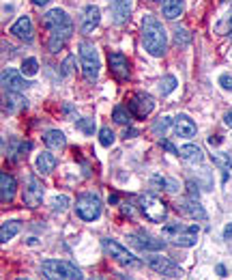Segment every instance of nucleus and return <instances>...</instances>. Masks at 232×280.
<instances>
[{
  "label": "nucleus",
  "instance_id": "9d476101",
  "mask_svg": "<svg viewBox=\"0 0 232 280\" xmlns=\"http://www.w3.org/2000/svg\"><path fill=\"white\" fill-rule=\"evenodd\" d=\"M146 263L150 265V270H155L157 274L166 278H179L181 276V270L172 263L168 257H161V254H148L146 257Z\"/></svg>",
  "mask_w": 232,
  "mask_h": 280
},
{
  "label": "nucleus",
  "instance_id": "bb28decb",
  "mask_svg": "<svg viewBox=\"0 0 232 280\" xmlns=\"http://www.w3.org/2000/svg\"><path fill=\"white\" fill-rule=\"evenodd\" d=\"M13 147L15 149H11V151H9L11 160H20V158H24V155L30 151V149H33L30 142H24V140H13Z\"/></svg>",
  "mask_w": 232,
  "mask_h": 280
},
{
  "label": "nucleus",
  "instance_id": "a19ab883",
  "mask_svg": "<svg viewBox=\"0 0 232 280\" xmlns=\"http://www.w3.org/2000/svg\"><path fill=\"white\" fill-rule=\"evenodd\" d=\"M121 211H123V216H134V209H131V205H127V203H123V207H121Z\"/></svg>",
  "mask_w": 232,
  "mask_h": 280
},
{
  "label": "nucleus",
  "instance_id": "f704fd0d",
  "mask_svg": "<svg viewBox=\"0 0 232 280\" xmlns=\"http://www.w3.org/2000/svg\"><path fill=\"white\" fill-rule=\"evenodd\" d=\"M78 127L82 129L84 134H93V132H95V121H91V119H82V121H78Z\"/></svg>",
  "mask_w": 232,
  "mask_h": 280
},
{
  "label": "nucleus",
  "instance_id": "c03bdc74",
  "mask_svg": "<svg viewBox=\"0 0 232 280\" xmlns=\"http://www.w3.org/2000/svg\"><path fill=\"white\" fill-rule=\"evenodd\" d=\"M224 123H226V125H228V127L232 129V112H228V114L224 116Z\"/></svg>",
  "mask_w": 232,
  "mask_h": 280
},
{
  "label": "nucleus",
  "instance_id": "473e14b6",
  "mask_svg": "<svg viewBox=\"0 0 232 280\" xmlns=\"http://www.w3.org/2000/svg\"><path fill=\"white\" fill-rule=\"evenodd\" d=\"M99 142H101L103 147H112L114 145V132H112L110 127H101L99 129Z\"/></svg>",
  "mask_w": 232,
  "mask_h": 280
},
{
  "label": "nucleus",
  "instance_id": "c85d7f7f",
  "mask_svg": "<svg viewBox=\"0 0 232 280\" xmlns=\"http://www.w3.org/2000/svg\"><path fill=\"white\" fill-rule=\"evenodd\" d=\"M177 86H179L177 78H174V76H164V78L159 80V86H157V89H159L161 95H170V93L177 89Z\"/></svg>",
  "mask_w": 232,
  "mask_h": 280
},
{
  "label": "nucleus",
  "instance_id": "f3484780",
  "mask_svg": "<svg viewBox=\"0 0 232 280\" xmlns=\"http://www.w3.org/2000/svg\"><path fill=\"white\" fill-rule=\"evenodd\" d=\"M131 9H134V0H114V2H112V17H114L116 26L127 24Z\"/></svg>",
  "mask_w": 232,
  "mask_h": 280
},
{
  "label": "nucleus",
  "instance_id": "4be33fe9",
  "mask_svg": "<svg viewBox=\"0 0 232 280\" xmlns=\"http://www.w3.org/2000/svg\"><path fill=\"white\" fill-rule=\"evenodd\" d=\"M179 155L183 158L185 162H189V164H202L204 162V151L200 149L198 145H193V142H189V145H183L179 149Z\"/></svg>",
  "mask_w": 232,
  "mask_h": 280
},
{
  "label": "nucleus",
  "instance_id": "ea45409f",
  "mask_svg": "<svg viewBox=\"0 0 232 280\" xmlns=\"http://www.w3.org/2000/svg\"><path fill=\"white\" fill-rule=\"evenodd\" d=\"M224 239H226V241H232V222L226 224V228H224Z\"/></svg>",
  "mask_w": 232,
  "mask_h": 280
},
{
  "label": "nucleus",
  "instance_id": "49530a36",
  "mask_svg": "<svg viewBox=\"0 0 232 280\" xmlns=\"http://www.w3.org/2000/svg\"><path fill=\"white\" fill-rule=\"evenodd\" d=\"M33 2L37 4V7H43V4H46V2H49V0H33Z\"/></svg>",
  "mask_w": 232,
  "mask_h": 280
},
{
  "label": "nucleus",
  "instance_id": "72a5a7b5",
  "mask_svg": "<svg viewBox=\"0 0 232 280\" xmlns=\"http://www.w3.org/2000/svg\"><path fill=\"white\" fill-rule=\"evenodd\" d=\"M170 123H172V121H170V116H159L157 123L153 125V132H155V134H164Z\"/></svg>",
  "mask_w": 232,
  "mask_h": 280
},
{
  "label": "nucleus",
  "instance_id": "6ab92c4d",
  "mask_svg": "<svg viewBox=\"0 0 232 280\" xmlns=\"http://www.w3.org/2000/svg\"><path fill=\"white\" fill-rule=\"evenodd\" d=\"M15 190H17V181L11 172H2L0 175V198L2 203H11L15 198Z\"/></svg>",
  "mask_w": 232,
  "mask_h": 280
},
{
  "label": "nucleus",
  "instance_id": "6e6552de",
  "mask_svg": "<svg viewBox=\"0 0 232 280\" xmlns=\"http://www.w3.org/2000/svg\"><path fill=\"white\" fill-rule=\"evenodd\" d=\"M103 248H105V252L110 254V259H114L116 263H121V265H125V267L138 265L136 254H131L127 248L121 246L118 241H114V239H103Z\"/></svg>",
  "mask_w": 232,
  "mask_h": 280
},
{
  "label": "nucleus",
  "instance_id": "393cba45",
  "mask_svg": "<svg viewBox=\"0 0 232 280\" xmlns=\"http://www.w3.org/2000/svg\"><path fill=\"white\" fill-rule=\"evenodd\" d=\"M17 233H20V224H17V222H4L2 228H0V241L7 244V241L13 239Z\"/></svg>",
  "mask_w": 232,
  "mask_h": 280
},
{
  "label": "nucleus",
  "instance_id": "8fccbe9b",
  "mask_svg": "<svg viewBox=\"0 0 232 280\" xmlns=\"http://www.w3.org/2000/svg\"><path fill=\"white\" fill-rule=\"evenodd\" d=\"M230 39H232V33H230Z\"/></svg>",
  "mask_w": 232,
  "mask_h": 280
},
{
  "label": "nucleus",
  "instance_id": "aec40b11",
  "mask_svg": "<svg viewBox=\"0 0 232 280\" xmlns=\"http://www.w3.org/2000/svg\"><path fill=\"white\" fill-rule=\"evenodd\" d=\"M99 20H101V11L95 4H89V7L84 9V17H82V33H91V30H95L99 26Z\"/></svg>",
  "mask_w": 232,
  "mask_h": 280
},
{
  "label": "nucleus",
  "instance_id": "a211bd4d",
  "mask_svg": "<svg viewBox=\"0 0 232 280\" xmlns=\"http://www.w3.org/2000/svg\"><path fill=\"white\" fill-rule=\"evenodd\" d=\"M174 125V134L181 136V138H193L196 136V123H193L187 114H177V119L172 121Z\"/></svg>",
  "mask_w": 232,
  "mask_h": 280
},
{
  "label": "nucleus",
  "instance_id": "2eb2a0df",
  "mask_svg": "<svg viewBox=\"0 0 232 280\" xmlns=\"http://www.w3.org/2000/svg\"><path fill=\"white\" fill-rule=\"evenodd\" d=\"M108 63H110V69L112 73L118 78V80H127L129 78V60L123 52H112L108 56Z\"/></svg>",
  "mask_w": 232,
  "mask_h": 280
},
{
  "label": "nucleus",
  "instance_id": "a878e982",
  "mask_svg": "<svg viewBox=\"0 0 232 280\" xmlns=\"http://www.w3.org/2000/svg\"><path fill=\"white\" fill-rule=\"evenodd\" d=\"M131 110H127L125 106H116L114 110H112V121L118 123V125H129L131 123Z\"/></svg>",
  "mask_w": 232,
  "mask_h": 280
},
{
  "label": "nucleus",
  "instance_id": "7ed1b4c3",
  "mask_svg": "<svg viewBox=\"0 0 232 280\" xmlns=\"http://www.w3.org/2000/svg\"><path fill=\"white\" fill-rule=\"evenodd\" d=\"M80 65H82V73L89 82H95L99 78V69H101V60H99L97 48L89 41H80Z\"/></svg>",
  "mask_w": 232,
  "mask_h": 280
},
{
  "label": "nucleus",
  "instance_id": "4468645a",
  "mask_svg": "<svg viewBox=\"0 0 232 280\" xmlns=\"http://www.w3.org/2000/svg\"><path fill=\"white\" fill-rule=\"evenodd\" d=\"M198 224H189V226H181L179 228V233L172 237V241L177 246L181 248H191V246H196V241H198Z\"/></svg>",
  "mask_w": 232,
  "mask_h": 280
},
{
  "label": "nucleus",
  "instance_id": "c9c22d12",
  "mask_svg": "<svg viewBox=\"0 0 232 280\" xmlns=\"http://www.w3.org/2000/svg\"><path fill=\"white\" fill-rule=\"evenodd\" d=\"M73 63H75V56H67L65 58V63H62V67H60V73H62V78H67L69 73H71V67H73Z\"/></svg>",
  "mask_w": 232,
  "mask_h": 280
},
{
  "label": "nucleus",
  "instance_id": "dca6fc26",
  "mask_svg": "<svg viewBox=\"0 0 232 280\" xmlns=\"http://www.w3.org/2000/svg\"><path fill=\"white\" fill-rule=\"evenodd\" d=\"M177 209L181 211V214L189 216V218H193V220H198V222H204L206 218H209V216H206V211H204V207L196 201V198H187V201L177 203Z\"/></svg>",
  "mask_w": 232,
  "mask_h": 280
},
{
  "label": "nucleus",
  "instance_id": "c756f323",
  "mask_svg": "<svg viewBox=\"0 0 232 280\" xmlns=\"http://www.w3.org/2000/svg\"><path fill=\"white\" fill-rule=\"evenodd\" d=\"M153 185H161V190H166V192H177L179 190V185L177 181H172V179H166V177H159V175H153Z\"/></svg>",
  "mask_w": 232,
  "mask_h": 280
},
{
  "label": "nucleus",
  "instance_id": "e433bc0d",
  "mask_svg": "<svg viewBox=\"0 0 232 280\" xmlns=\"http://www.w3.org/2000/svg\"><path fill=\"white\" fill-rule=\"evenodd\" d=\"M219 86H222L224 91H232V76L230 73H222V76H219Z\"/></svg>",
  "mask_w": 232,
  "mask_h": 280
},
{
  "label": "nucleus",
  "instance_id": "3c124183",
  "mask_svg": "<svg viewBox=\"0 0 232 280\" xmlns=\"http://www.w3.org/2000/svg\"><path fill=\"white\" fill-rule=\"evenodd\" d=\"M157 2H161V0H157Z\"/></svg>",
  "mask_w": 232,
  "mask_h": 280
},
{
  "label": "nucleus",
  "instance_id": "ddd939ff",
  "mask_svg": "<svg viewBox=\"0 0 232 280\" xmlns=\"http://www.w3.org/2000/svg\"><path fill=\"white\" fill-rule=\"evenodd\" d=\"M11 35H15L20 41L24 43H33L35 39V28H33V20L28 15H22L13 26H11Z\"/></svg>",
  "mask_w": 232,
  "mask_h": 280
},
{
  "label": "nucleus",
  "instance_id": "f03ea898",
  "mask_svg": "<svg viewBox=\"0 0 232 280\" xmlns=\"http://www.w3.org/2000/svg\"><path fill=\"white\" fill-rule=\"evenodd\" d=\"M142 46L150 56H164L168 50V35L161 22L153 15L142 17Z\"/></svg>",
  "mask_w": 232,
  "mask_h": 280
},
{
  "label": "nucleus",
  "instance_id": "1a4fd4ad",
  "mask_svg": "<svg viewBox=\"0 0 232 280\" xmlns=\"http://www.w3.org/2000/svg\"><path fill=\"white\" fill-rule=\"evenodd\" d=\"M129 110L136 119H146L150 112L155 110V99L150 97L148 93H136V95L129 99Z\"/></svg>",
  "mask_w": 232,
  "mask_h": 280
},
{
  "label": "nucleus",
  "instance_id": "7c9ffc66",
  "mask_svg": "<svg viewBox=\"0 0 232 280\" xmlns=\"http://www.w3.org/2000/svg\"><path fill=\"white\" fill-rule=\"evenodd\" d=\"M24 76H28V78H33L37 71H39V63H37V58H26L22 63V69H20Z\"/></svg>",
  "mask_w": 232,
  "mask_h": 280
},
{
  "label": "nucleus",
  "instance_id": "20e7f679",
  "mask_svg": "<svg viewBox=\"0 0 232 280\" xmlns=\"http://www.w3.org/2000/svg\"><path fill=\"white\" fill-rule=\"evenodd\" d=\"M41 272H43V276L49 278V280H54V278H60V280H73V278L80 280V278H84L82 272H80L75 265H71L69 261H58V259L43 261Z\"/></svg>",
  "mask_w": 232,
  "mask_h": 280
},
{
  "label": "nucleus",
  "instance_id": "cd10ccee",
  "mask_svg": "<svg viewBox=\"0 0 232 280\" xmlns=\"http://www.w3.org/2000/svg\"><path fill=\"white\" fill-rule=\"evenodd\" d=\"M213 164L215 166H219L222 170H226V172H232V160H230V155L228 153H213Z\"/></svg>",
  "mask_w": 232,
  "mask_h": 280
},
{
  "label": "nucleus",
  "instance_id": "423d86ee",
  "mask_svg": "<svg viewBox=\"0 0 232 280\" xmlns=\"http://www.w3.org/2000/svg\"><path fill=\"white\" fill-rule=\"evenodd\" d=\"M140 211L148 218L150 222H164L166 216H168L166 203L155 194H142L140 196Z\"/></svg>",
  "mask_w": 232,
  "mask_h": 280
},
{
  "label": "nucleus",
  "instance_id": "f8f14e48",
  "mask_svg": "<svg viewBox=\"0 0 232 280\" xmlns=\"http://www.w3.org/2000/svg\"><path fill=\"white\" fill-rule=\"evenodd\" d=\"M127 241H131V244L138 246V248H142V250H150V252H157V250H164L166 248V241H161L157 237H150V235L144 233V231L136 233V235H129Z\"/></svg>",
  "mask_w": 232,
  "mask_h": 280
},
{
  "label": "nucleus",
  "instance_id": "9b49d317",
  "mask_svg": "<svg viewBox=\"0 0 232 280\" xmlns=\"http://www.w3.org/2000/svg\"><path fill=\"white\" fill-rule=\"evenodd\" d=\"M2 86L7 93H22L26 86H30L24 80V73L17 69H4L2 71Z\"/></svg>",
  "mask_w": 232,
  "mask_h": 280
},
{
  "label": "nucleus",
  "instance_id": "f257e3e1",
  "mask_svg": "<svg viewBox=\"0 0 232 280\" xmlns=\"http://www.w3.org/2000/svg\"><path fill=\"white\" fill-rule=\"evenodd\" d=\"M43 26L47 28V48H49V52H58V50L65 48V43L67 39L71 37L73 33V22H71V17L67 15V11H62V9H52V11H47L46 15H43Z\"/></svg>",
  "mask_w": 232,
  "mask_h": 280
},
{
  "label": "nucleus",
  "instance_id": "58836bf2",
  "mask_svg": "<svg viewBox=\"0 0 232 280\" xmlns=\"http://www.w3.org/2000/svg\"><path fill=\"white\" fill-rule=\"evenodd\" d=\"M187 192H189V198H200V192H198V185H193L191 181H187Z\"/></svg>",
  "mask_w": 232,
  "mask_h": 280
},
{
  "label": "nucleus",
  "instance_id": "a18cd8bd",
  "mask_svg": "<svg viewBox=\"0 0 232 280\" xmlns=\"http://www.w3.org/2000/svg\"><path fill=\"white\" fill-rule=\"evenodd\" d=\"M217 274H219V276H226V267L224 265H217Z\"/></svg>",
  "mask_w": 232,
  "mask_h": 280
},
{
  "label": "nucleus",
  "instance_id": "37998d69",
  "mask_svg": "<svg viewBox=\"0 0 232 280\" xmlns=\"http://www.w3.org/2000/svg\"><path fill=\"white\" fill-rule=\"evenodd\" d=\"M134 136H138V132H136V129H125L123 138H134Z\"/></svg>",
  "mask_w": 232,
  "mask_h": 280
},
{
  "label": "nucleus",
  "instance_id": "5701e85b",
  "mask_svg": "<svg viewBox=\"0 0 232 280\" xmlns=\"http://www.w3.org/2000/svg\"><path fill=\"white\" fill-rule=\"evenodd\" d=\"M35 168L39 175H49L56 168V155H52L49 151H41L35 160Z\"/></svg>",
  "mask_w": 232,
  "mask_h": 280
},
{
  "label": "nucleus",
  "instance_id": "b1692460",
  "mask_svg": "<svg viewBox=\"0 0 232 280\" xmlns=\"http://www.w3.org/2000/svg\"><path fill=\"white\" fill-rule=\"evenodd\" d=\"M43 142H46V147H49V149H62L67 145V140H65V134L62 132H58V129H47L46 134H43Z\"/></svg>",
  "mask_w": 232,
  "mask_h": 280
},
{
  "label": "nucleus",
  "instance_id": "de8ad7c7",
  "mask_svg": "<svg viewBox=\"0 0 232 280\" xmlns=\"http://www.w3.org/2000/svg\"><path fill=\"white\" fill-rule=\"evenodd\" d=\"M110 203H112V205L118 203V196H116V194H112V196H110Z\"/></svg>",
  "mask_w": 232,
  "mask_h": 280
},
{
  "label": "nucleus",
  "instance_id": "4c0bfd02",
  "mask_svg": "<svg viewBox=\"0 0 232 280\" xmlns=\"http://www.w3.org/2000/svg\"><path fill=\"white\" fill-rule=\"evenodd\" d=\"M189 41V37H187V33L183 28H177V43H181V46H185V43Z\"/></svg>",
  "mask_w": 232,
  "mask_h": 280
},
{
  "label": "nucleus",
  "instance_id": "412c9836",
  "mask_svg": "<svg viewBox=\"0 0 232 280\" xmlns=\"http://www.w3.org/2000/svg\"><path fill=\"white\" fill-rule=\"evenodd\" d=\"M183 11H185V0H164V4H161V13L170 22L179 20L183 15Z\"/></svg>",
  "mask_w": 232,
  "mask_h": 280
},
{
  "label": "nucleus",
  "instance_id": "0eeeda50",
  "mask_svg": "<svg viewBox=\"0 0 232 280\" xmlns=\"http://www.w3.org/2000/svg\"><path fill=\"white\" fill-rule=\"evenodd\" d=\"M43 185L41 181L37 179L35 175H28L26 177V185H24V194H22V201L28 209H37L43 201Z\"/></svg>",
  "mask_w": 232,
  "mask_h": 280
},
{
  "label": "nucleus",
  "instance_id": "39448f33",
  "mask_svg": "<svg viewBox=\"0 0 232 280\" xmlns=\"http://www.w3.org/2000/svg\"><path fill=\"white\" fill-rule=\"evenodd\" d=\"M75 211H78V216L86 222L97 220V218L101 216V198L93 190L82 192V194L78 196V201H75Z\"/></svg>",
  "mask_w": 232,
  "mask_h": 280
},
{
  "label": "nucleus",
  "instance_id": "2f4dec72",
  "mask_svg": "<svg viewBox=\"0 0 232 280\" xmlns=\"http://www.w3.org/2000/svg\"><path fill=\"white\" fill-rule=\"evenodd\" d=\"M69 205H71V198L65 196V194H60V196H54L52 198V203H49V207H52L54 211H65Z\"/></svg>",
  "mask_w": 232,
  "mask_h": 280
},
{
  "label": "nucleus",
  "instance_id": "09e8293b",
  "mask_svg": "<svg viewBox=\"0 0 232 280\" xmlns=\"http://www.w3.org/2000/svg\"><path fill=\"white\" fill-rule=\"evenodd\" d=\"M224 2H230V4H232V0H224Z\"/></svg>",
  "mask_w": 232,
  "mask_h": 280
},
{
  "label": "nucleus",
  "instance_id": "79ce46f5",
  "mask_svg": "<svg viewBox=\"0 0 232 280\" xmlns=\"http://www.w3.org/2000/svg\"><path fill=\"white\" fill-rule=\"evenodd\" d=\"M209 145H211V147L222 145V136H209Z\"/></svg>",
  "mask_w": 232,
  "mask_h": 280
}]
</instances>
